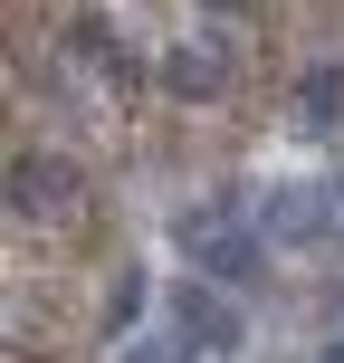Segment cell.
Returning <instances> with one entry per match:
<instances>
[{
    "instance_id": "6da1fadb",
    "label": "cell",
    "mask_w": 344,
    "mask_h": 363,
    "mask_svg": "<svg viewBox=\"0 0 344 363\" xmlns=\"http://www.w3.org/2000/svg\"><path fill=\"white\" fill-rule=\"evenodd\" d=\"M77 191H87V182L57 163V153H29V163L10 172V201H19L29 220H57V211H77Z\"/></svg>"
},
{
    "instance_id": "7a4b0ae2",
    "label": "cell",
    "mask_w": 344,
    "mask_h": 363,
    "mask_svg": "<svg viewBox=\"0 0 344 363\" xmlns=\"http://www.w3.org/2000/svg\"><path fill=\"white\" fill-rule=\"evenodd\" d=\"M163 86L192 96V106H211V96H220V48H172L163 57Z\"/></svg>"
},
{
    "instance_id": "3957f363",
    "label": "cell",
    "mask_w": 344,
    "mask_h": 363,
    "mask_svg": "<svg viewBox=\"0 0 344 363\" xmlns=\"http://www.w3.org/2000/svg\"><path fill=\"white\" fill-rule=\"evenodd\" d=\"M182 325H192L201 345H239V325H230V306H220L211 287H182Z\"/></svg>"
},
{
    "instance_id": "277c9868",
    "label": "cell",
    "mask_w": 344,
    "mask_h": 363,
    "mask_svg": "<svg viewBox=\"0 0 344 363\" xmlns=\"http://www.w3.org/2000/svg\"><path fill=\"white\" fill-rule=\"evenodd\" d=\"M296 106H306L316 125H344V67H316L306 86H296Z\"/></svg>"
},
{
    "instance_id": "5b68a950",
    "label": "cell",
    "mask_w": 344,
    "mask_h": 363,
    "mask_svg": "<svg viewBox=\"0 0 344 363\" xmlns=\"http://www.w3.org/2000/svg\"><path fill=\"white\" fill-rule=\"evenodd\" d=\"M134 363H182V345H144V354H134Z\"/></svg>"
},
{
    "instance_id": "8992f818",
    "label": "cell",
    "mask_w": 344,
    "mask_h": 363,
    "mask_svg": "<svg viewBox=\"0 0 344 363\" xmlns=\"http://www.w3.org/2000/svg\"><path fill=\"white\" fill-rule=\"evenodd\" d=\"M211 10H249V0H211Z\"/></svg>"
}]
</instances>
